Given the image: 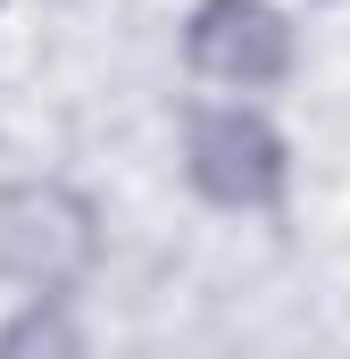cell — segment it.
Returning <instances> with one entry per match:
<instances>
[{"label":"cell","instance_id":"obj_1","mask_svg":"<svg viewBox=\"0 0 350 359\" xmlns=\"http://www.w3.org/2000/svg\"><path fill=\"white\" fill-rule=\"evenodd\" d=\"M183 168H192V184H200L217 209H275V201H284V176H292L284 134H275L267 117H251V109H209V117H192Z\"/></svg>","mask_w":350,"mask_h":359},{"label":"cell","instance_id":"obj_2","mask_svg":"<svg viewBox=\"0 0 350 359\" xmlns=\"http://www.w3.org/2000/svg\"><path fill=\"white\" fill-rule=\"evenodd\" d=\"M183 59H192V76H209V84L259 92V84H275V76L292 67V25H284V8H267V0H200L192 25H183Z\"/></svg>","mask_w":350,"mask_h":359},{"label":"cell","instance_id":"obj_3","mask_svg":"<svg viewBox=\"0 0 350 359\" xmlns=\"http://www.w3.org/2000/svg\"><path fill=\"white\" fill-rule=\"evenodd\" d=\"M84 259H92V209L76 201V192H59V184H25V192L0 201V268H8V276L59 292Z\"/></svg>","mask_w":350,"mask_h":359},{"label":"cell","instance_id":"obj_4","mask_svg":"<svg viewBox=\"0 0 350 359\" xmlns=\"http://www.w3.org/2000/svg\"><path fill=\"white\" fill-rule=\"evenodd\" d=\"M0 359H84V334L67 326V309H25L8 334H0Z\"/></svg>","mask_w":350,"mask_h":359}]
</instances>
